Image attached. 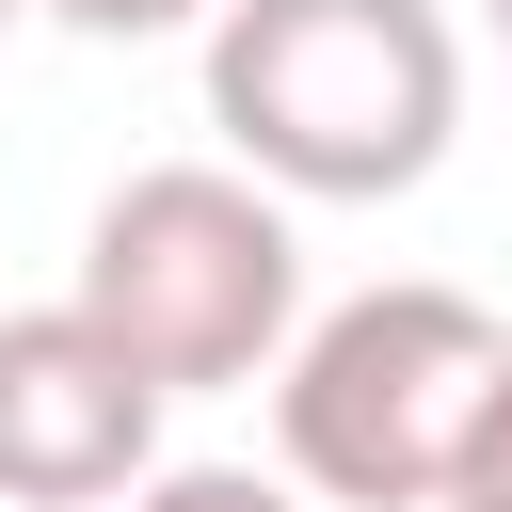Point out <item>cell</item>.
Returning <instances> with one entry per match:
<instances>
[{
    "mask_svg": "<svg viewBox=\"0 0 512 512\" xmlns=\"http://www.w3.org/2000/svg\"><path fill=\"white\" fill-rule=\"evenodd\" d=\"M208 128L288 208H384L464 128V32L432 0H224Z\"/></svg>",
    "mask_w": 512,
    "mask_h": 512,
    "instance_id": "cell-1",
    "label": "cell"
},
{
    "mask_svg": "<svg viewBox=\"0 0 512 512\" xmlns=\"http://www.w3.org/2000/svg\"><path fill=\"white\" fill-rule=\"evenodd\" d=\"M32 16H64V32H96V48H144V32H192V16H224V0H32Z\"/></svg>",
    "mask_w": 512,
    "mask_h": 512,
    "instance_id": "cell-7",
    "label": "cell"
},
{
    "mask_svg": "<svg viewBox=\"0 0 512 512\" xmlns=\"http://www.w3.org/2000/svg\"><path fill=\"white\" fill-rule=\"evenodd\" d=\"M448 512H512V368H496V400H480V432L448 464Z\"/></svg>",
    "mask_w": 512,
    "mask_h": 512,
    "instance_id": "cell-6",
    "label": "cell"
},
{
    "mask_svg": "<svg viewBox=\"0 0 512 512\" xmlns=\"http://www.w3.org/2000/svg\"><path fill=\"white\" fill-rule=\"evenodd\" d=\"M480 16H496V48H512V0H480Z\"/></svg>",
    "mask_w": 512,
    "mask_h": 512,
    "instance_id": "cell-8",
    "label": "cell"
},
{
    "mask_svg": "<svg viewBox=\"0 0 512 512\" xmlns=\"http://www.w3.org/2000/svg\"><path fill=\"white\" fill-rule=\"evenodd\" d=\"M0 16H32V0H0Z\"/></svg>",
    "mask_w": 512,
    "mask_h": 512,
    "instance_id": "cell-9",
    "label": "cell"
},
{
    "mask_svg": "<svg viewBox=\"0 0 512 512\" xmlns=\"http://www.w3.org/2000/svg\"><path fill=\"white\" fill-rule=\"evenodd\" d=\"M512 336L496 304L432 288V272H384L352 304H320L272 368V448L320 512H448V464L496 400Z\"/></svg>",
    "mask_w": 512,
    "mask_h": 512,
    "instance_id": "cell-3",
    "label": "cell"
},
{
    "mask_svg": "<svg viewBox=\"0 0 512 512\" xmlns=\"http://www.w3.org/2000/svg\"><path fill=\"white\" fill-rule=\"evenodd\" d=\"M160 400H208V384H272L288 336H304V240H288V192H256L240 160H144L96 192L80 224V288H64Z\"/></svg>",
    "mask_w": 512,
    "mask_h": 512,
    "instance_id": "cell-2",
    "label": "cell"
},
{
    "mask_svg": "<svg viewBox=\"0 0 512 512\" xmlns=\"http://www.w3.org/2000/svg\"><path fill=\"white\" fill-rule=\"evenodd\" d=\"M128 512H320V496H304L288 464H160Z\"/></svg>",
    "mask_w": 512,
    "mask_h": 512,
    "instance_id": "cell-5",
    "label": "cell"
},
{
    "mask_svg": "<svg viewBox=\"0 0 512 512\" xmlns=\"http://www.w3.org/2000/svg\"><path fill=\"white\" fill-rule=\"evenodd\" d=\"M160 384L80 320V304H16L0 320V512H112L160 480Z\"/></svg>",
    "mask_w": 512,
    "mask_h": 512,
    "instance_id": "cell-4",
    "label": "cell"
}]
</instances>
